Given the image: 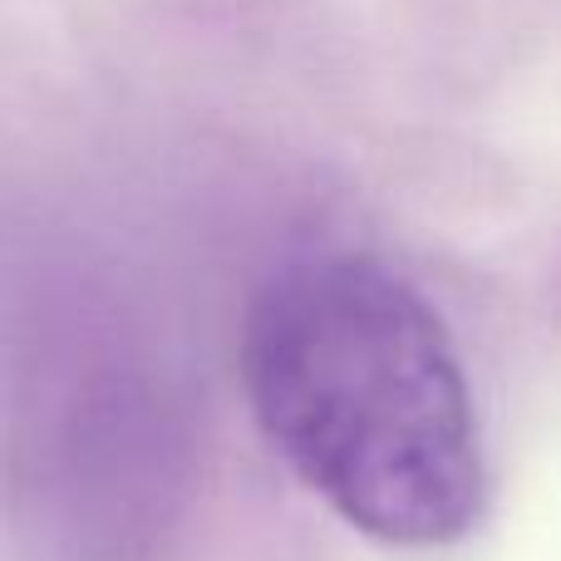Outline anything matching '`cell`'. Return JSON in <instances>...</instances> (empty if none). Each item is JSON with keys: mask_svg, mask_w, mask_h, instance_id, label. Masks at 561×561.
<instances>
[{"mask_svg": "<svg viewBox=\"0 0 561 561\" xmlns=\"http://www.w3.org/2000/svg\"><path fill=\"white\" fill-rule=\"evenodd\" d=\"M148 369L134 350H65L35 409L15 404V497H39L35 533L94 527L89 561H144L163 533L178 444Z\"/></svg>", "mask_w": 561, "mask_h": 561, "instance_id": "obj_2", "label": "cell"}, {"mask_svg": "<svg viewBox=\"0 0 561 561\" xmlns=\"http://www.w3.org/2000/svg\"><path fill=\"white\" fill-rule=\"evenodd\" d=\"M242 389L272 454L359 537L424 552L478 527L488 463L463 355L379 256L320 252L266 276Z\"/></svg>", "mask_w": 561, "mask_h": 561, "instance_id": "obj_1", "label": "cell"}]
</instances>
